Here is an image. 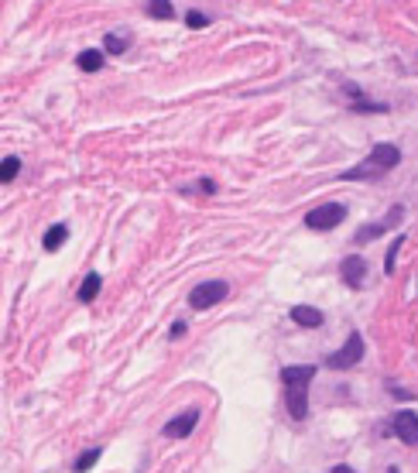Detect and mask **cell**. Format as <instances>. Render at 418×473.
I'll return each mask as SVG.
<instances>
[{"label":"cell","instance_id":"7","mask_svg":"<svg viewBox=\"0 0 418 473\" xmlns=\"http://www.w3.org/2000/svg\"><path fill=\"white\" fill-rule=\"evenodd\" d=\"M285 405L291 419H305L309 415V384H288L285 388Z\"/></svg>","mask_w":418,"mask_h":473},{"label":"cell","instance_id":"6","mask_svg":"<svg viewBox=\"0 0 418 473\" xmlns=\"http://www.w3.org/2000/svg\"><path fill=\"white\" fill-rule=\"evenodd\" d=\"M391 432L405 446H418V415L415 412H398L391 419Z\"/></svg>","mask_w":418,"mask_h":473},{"label":"cell","instance_id":"1","mask_svg":"<svg viewBox=\"0 0 418 473\" xmlns=\"http://www.w3.org/2000/svg\"><path fill=\"white\" fill-rule=\"evenodd\" d=\"M398 165H401V151L394 144H374L367 161L353 165L350 172H343L340 179H346V182H353V179H377V175H388Z\"/></svg>","mask_w":418,"mask_h":473},{"label":"cell","instance_id":"5","mask_svg":"<svg viewBox=\"0 0 418 473\" xmlns=\"http://www.w3.org/2000/svg\"><path fill=\"white\" fill-rule=\"evenodd\" d=\"M401 220H405V206H391V213H388L384 220H377V223H370V227H364V230H357V244H370V240H377L381 234L394 230Z\"/></svg>","mask_w":418,"mask_h":473},{"label":"cell","instance_id":"20","mask_svg":"<svg viewBox=\"0 0 418 473\" xmlns=\"http://www.w3.org/2000/svg\"><path fill=\"white\" fill-rule=\"evenodd\" d=\"M185 25H189V27H206L209 18L203 14V11H189V14H185Z\"/></svg>","mask_w":418,"mask_h":473},{"label":"cell","instance_id":"3","mask_svg":"<svg viewBox=\"0 0 418 473\" xmlns=\"http://www.w3.org/2000/svg\"><path fill=\"white\" fill-rule=\"evenodd\" d=\"M343 220H346V206L343 203H322V206L309 210L305 227L309 230H333V227H340Z\"/></svg>","mask_w":418,"mask_h":473},{"label":"cell","instance_id":"17","mask_svg":"<svg viewBox=\"0 0 418 473\" xmlns=\"http://www.w3.org/2000/svg\"><path fill=\"white\" fill-rule=\"evenodd\" d=\"M106 52L110 55H124L127 52V45H131V42H127V38H124V34H106Z\"/></svg>","mask_w":418,"mask_h":473},{"label":"cell","instance_id":"10","mask_svg":"<svg viewBox=\"0 0 418 473\" xmlns=\"http://www.w3.org/2000/svg\"><path fill=\"white\" fill-rule=\"evenodd\" d=\"M291 322H298L302 329H319L326 322V315L319 313V309H312V305H295L291 309Z\"/></svg>","mask_w":418,"mask_h":473},{"label":"cell","instance_id":"21","mask_svg":"<svg viewBox=\"0 0 418 473\" xmlns=\"http://www.w3.org/2000/svg\"><path fill=\"white\" fill-rule=\"evenodd\" d=\"M196 189H199V192H206V196H213V192H216V182H209V179H203V182L196 185Z\"/></svg>","mask_w":418,"mask_h":473},{"label":"cell","instance_id":"13","mask_svg":"<svg viewBox=\"0 0 418 473\" xmlns=\"http://www.w3.org/2000/svg\"><path fill=\"white\" fill-rule=\"evenodd\" d=\"M65 237H69V230H65L62 223H55L52 230L45 234V240H42V247H45V251H58V247L65 244Z\"/></svg>","mask_w":418,"mask_h":473},{"label":"cell","instance_id":"9","mask_svg":"<svg viewBox=\"0 0 418 473\" xmlns=\"http://www.w3.org/2000/svg\"><path fill=\"white\" fill-rule=\"evenodd\" d=\"M199 425V412L192 408V412H182V415H175V419L165 425V436L168 439H185V436H192V429Z\"/></svg>","mask_w":418,"mask_h":473},{"label":"cell","instance_id":"16","mask_svg":"<svg viewBox=\"0 0 418 473\" xmlns=\"http://www.w3.org/2000/svg\"><path fill=\"white\" fill-rule=\"evenodd\" d=\"M96 460H100V449L93 446V449H86L82 456L76 460V473H86V470H93L96 467Z\"/></svg>","mask_w":418,"mask_h":473},{"label":"cell","instance_id":"8","mask_svg":"<svg viewBox=\"0 0 418 473\" xmlns=\"http://www.w3.org/2000/svg\"><path fill=\"white\" fill-rule=\"evenodd\" d=\"M340 278H343V285L360 289V285H364V278H367V261L360 258V254H350V258L340 264Z\"/></svg>","mask_w":418,"mask_h":473},{"label":"cell","instance_id":"23","mask_svg":"<svg viewBox=\"0 0 418 473\" xmlns=\"http://www.w3.org/2000/svg\"><path fill=\"white\" fill-rule=\"evenodd\" d=\"M329 473H357V470H353V467H346V463H336Z\"/></svg>","mask_w":418,"mask_h":473},{"label":"cell","instance_id":"18","mask_svg":"<svg viewBox=\"0 0 418 473\" xmlns=\"http://www.w3.org/2000/svg\"><path fill=\"white\" fill-rule=\"evenodd\" d=\"M18 168H21V158H4V165H0V182H11L14 175H18Z\"/></svg>","mask_w":418,"mask_h":473},{"label":"cell","instance_id":"19","mask_svg":"<svg viewBox=\"0 0 418 473\" xmlns=\"http://www.w3.org/2000/svg\"><path fill=\"white\" fill-rule=\"evenodd\" d=\"M401 244H405V234H398V237H394L391 251H388V261H384V271H388V275H394V258H398V251H401Z\"/></svg>","mask_w":418,"mask_h":473},{"label":"cell","instance_id":"4","mask_svg":"<svg viewBox=\"0 0 418 473\" xmlns=\"http://www.w3.org/2000/svg\"><path fill=\"white\" fill-rule=\"evenodd\" d=\"M227 282H199L192 295H189V305L196 309V313H203V309H213L216 302H223L227 298Z\"/></svg>","mask_w":418,"mask_h":473},{"label":"cell","instance_id":"15","mask_svg":"<svg viewBox=\"0 0 418 473\" xmlns=\"http://www.w3.org/2000/svg\"><path fill=\"white\" fill-rule=\"evenodd\" d=\"M148 14H151L155 21H172V18H175V7H172L168 0H151V4H148Z\"/></svg>","mask_w":418,"mask_h":473},{"label":"cell","instance_id":"14","mask_svg":"<svg viewBox=\"0 0 418 473\" xmlns=\"http://www.w3.org/2000/svg\"><path fill=\"white\" fill-rule=\"evenodd\" d=\"M100 65H103V52L89 49V52L79 55V69H82V72H100Z\"/></svg>","mask_w":418,"mask_h":473},{"label":"cell","instance_id":"11","mask_svg":"<svg viewBox=\"0 0 418 473\" xmlns=\"http://www.w3.org/2000/svg\"><path fill=\"white\" fill-rule=\"evenodd\" d=\"M315 377V367L312 364H302V367H281V384H309Z\"/></svg>","mask_w":418,"mask_h":473},{"label":"cell","instance_id":"12","mask_svg":"<svg viewBox=\"0 0 418 473\" xmlns=\"http://www.w3.org/2000/svg\"><path fill=\"white\" fill-rule=\"evenodd\" d=\"M103 289V278L93 271V275H86V282H82V289H79V302H93L96 295Z\"/></svg>","mask_w":418,"mask_h":473},{"label":"cell","instance_id":"2","mask_svg":"<svg viewBox=\"0 0 418 473\" xmlns=\"http://www.w3.org/2000/svg\"><path fill=\"white\" fill-rule=\"evenodd\" d=\"M360 357H364V336L360 333H350L340 350L326 357V364H329V370H350L360 364Z\"/></svg>","mask_w":418,"mask_h":473},{"label":"cell","instance_id":"24","mask_svg":"<svg viewBox=\"0 0 418 473\" xmlns=\"http://www.w3.org/2000/svg\"><path fill=\"white\" fill-rule=\"evenodd\" d=\"M388 473H401V470H398V467H391V470H388Z\"/></svg>","mask_w":418,"mask_h":473},{"label":"cell","instance_id":"22","mask_svg":"<svg viewBox=\"0 0 418 473\" xmlns=\"http://www.w3.org/2000/svg\"><path fill=\"white\" fill-rule=\"evenodd\" d=\"M185 333V322H172V340H179Z\"/></svg>","mask_w":418,"mask_h":473}]
</instances>
